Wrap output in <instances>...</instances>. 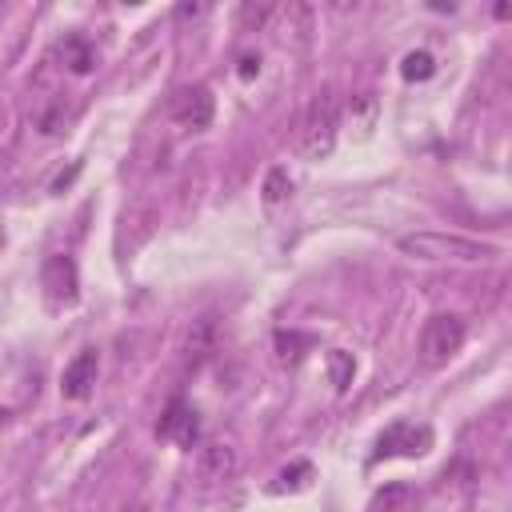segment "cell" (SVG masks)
<instances>
[{"label": "cell", "instance_id": "1", "mask_svg": "<svg viewBox=\"0 0 512 512\" xmlns=\"http://www.w3.org/2000/svg\"><path fill=\"white\" fill-rule=\"evenodd\" d=\"M396 248L412 260H488V256H496L492 244H480L460 232H404V236H396Z\"/></svg>", "mask_w": 512, "mask_h": 512}, {"label": "cell", "instance_id": "2", "mask_svg": "<svg viewBox=\"0 0 512 512\" xmlns=\"http://www.w3.org/2000/svg\"><path fill=\"white\" fill-rule=\"evenodd\" d=\"M336 128H340V96L332 88L316 92L304 120H300V156L304 160H324L336 144Z\"/></svg>", "mask_w": 512, "mask_h": 512}, {"label": "cell", "instance_id": "3", "mask_svg": "<svg viewBox=\"0 0 512 512\" xmlns=\"http://www.w3.org/2000/svg\"><path fill=\"white\" fill-rule=\"evenodd\" d=\"M464 344V320L456 312H432L420 328V360L428 368L448 364Z\"/></svg>", "mask_w": 512, "mask_h": 512}, {"label": "cell", "instance_id": "4", "mask_svg": "<svg viewBox=\"0 0 512 512\" xmlns=\"http://www.w3.org/2000/svg\"><path fill=\"white\" fill-rule=\"evenodd\" d=\"M40 288H44V296H48V304H52V308L76 304V296H80L76 260H72V256H64V252L48 256V260H44V268H40Z\"/></svg>", "mask_w": 512, "mask_h": 512}, {"label": "cell", "instance_id": "5", "mask_svg": "<svg viewBox=\"0 0 512 512\" xmlns=\"http://www.w3.org/2000/svg\"><path fill=\"white\" fill-rule=\"evenodd\" d=\"M212 112H216V100H212V92L204 84H188V88H180L172 96V120L184 124V128H192V132L208 128L212 124Z\"/></svg>", "mask_w": 512, "mask_h": 512}, {"label": "cell", "instance_id": "6", "mask_svg": "<svg viewBox=\"0 0 512 512\" xmlns=\"http://www.w3.org/2000/svg\"><path fill=\"white\" fill-rule=\"evenodd\" d=\"M96 376H100V352H96V348L76 352V356L68 360L64 376H60V392H64V400H84V396H92Z\"/></svg>", "mask_w": 512, "mask_h": 512}, {"label": "cell", "instance_id": "7", "mask_svg": "<svg viewBox=\"0 0 512 512\" xmlns=\"http://www.w3.org/2000/svg\"><path fill=\"white\" fill-rule=\"evenodd\" d=\"M428 444H432V432L428 428H416V424H408V420H396L392 428H384L380 432V440H376V460L380 456H420V452H428Z\"/></svg>", "mask_w": 512, "mask_h": 512}, {"label": "cell", "instance_id": "8", "mask_svg": "<svg viewBox=\"0 0 512 512\" xmlns=\"http://www.w3.org/2000/svg\"><path fill=\"white\" fill-rule=\"evenodd\" d=\"M156 432H160V436H168V440H176L180 448H192V444L200 440L196 408H192V404H184V400H172V404L164 408V416H160Z\"/></svg>", "mask_w": 512, "mask_h": 512}, {"label": "cell", "instance_id": "9", "mask_svg": "<svg viewBox=\"0 0 512 512\" xmlns=\"http://www.w3.org/2000/svg\"><path fill=\"white\" fill-rule=\"evenodd\" d=\"M196 468H200V480H204V484H228V480L236 476V448L212 440V444L200 448Z\"/></svg>", "mask_w": 512, "mask_h": 512}, {"label": "cell", "instance_id": "10", "mask_svg": "<svg viewBox=\"0 0 512 512\" xmlns=\"http://www.w3.org/2000/svg\"><path fill=\"white\" fill-rule=\"evenodd\" d=\"M60 56H64V64H68L72 72H88V68L96 64V52H92V44H88L84 36H68V40L60 44Z\"/></svg>", "mask_w": 512, "mask_h": 512}, {"label": "cell", "instance_id": "11", "mask_svg": "<svg viewBox=\"0 0 512 512\" xmlns=\"http://www.w3.org/2000/svg\"><path fill=\"white\" fill-rule=\"evenodd\" d=\"M432 72H436V60H432V52H424V48L408 52L404 64H400V76H404V80H428Z\"/></svg>", "mask_w": 512, "mask_h": 512}, {"label": "cell", "instance_id": "12", "mask_svg": "<svg viewBox=\"0 0 512 512\" xmlns=\"http://www.w3.org/2000/svg\"><path fill=\"white\" fill-rule=\"evenodd\" d=\"M328 368H332V384L344 392V388L352 384V356L340 352V348H332V352H328Z\"/></svg>", "mask_w": 512, "mask_h": 512}, {"label": "cell", "instance_id": "13", "mask_svg": "<svg viewBox=\"0 0 512 512\" xmlns=\"http://www.w3.org/2000/svg\"><path fill=\"white\" fill-rule=\"evenodd\" d=\"M240 28L244 32H256V28H264L268 24V16H272V4H240Z\"/></svg>", "mask_w": 512, "mask_h": 512}, {"label": "cell", "instance_id": "14", "mask_svg": "<svg viewBox=\"0 0 512 512\" xmlns=\"http://www.w3.org/2000/svg\"><path fill=\"white\" fill-rule=\"evenodd\" d=\"M288 192H292L288 172H284V168H272V172H268V180H264V200H268V204H280Z\"/></svg>", "mask_w": 512, "mask_h": 512}, {"label": "cell", "instance_id": "15", "mask_svg": "<svg viewBox=\"0 0 512 512\" xmlns=\"http://www.w3.org/2000/svg\"><path fill=\"white\" fill-rule=\"evenodd\" d=\"M256 72H260V56H240V76L252 80Z\"/></svg>", "mask_w": 512, "mask_h": 512}, {"label": "cell", "instance_id": "16", "mask_svg": "<svg viewBox=\"0 0 512 512\" xmlns=\"http://www.w3.org/2000/svg\"><path fill=\"white\" fill-rule=\"evenodd\" d=\"M124 512H148V508H144V504H132V508H124Z\"/></svg>", "mask_w": 512, "mask_h": 512}]
</instances>
